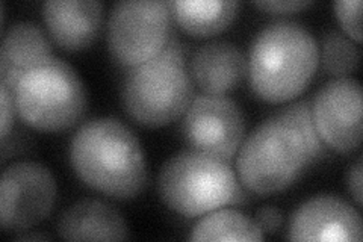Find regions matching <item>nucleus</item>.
<instances>
[{
	"mask_svg": "<svg viewBox=\"0 0 363 242\" xmlns=\"http://www.w3.org/2000/svg\"><path fill=\"white\" fill-rule=\"evenodd\" d=\"M0 97H2V141H4L6 140L11 128H13L14 112L17 111V108H16L14 93L5 84H0Z\"/></svg>",
	"mask_w": 363,
	"mask_h": 242,
	"instance_id": "nucleus-21",
	"label": "nucleus"
},
{
	"mask_svg": "<svg viewBox=\"0 0 363 242\" xmlns=\"http://www.w3.org/2000/svg\"><path fill=\"white\" fill-rule=\"evenodd\" d=\"M318 62L320 49L308 29L292 21L272 23L250 48V85L262 100L286 101L309 85Z\"/></svg>",
	"mask_w": 363,
	"mask_h": 242,
	"instance_id": "nucleus-2",
	"label": "nucleus"
},
{
	"mask_svg": "<svg viewBox=\"0 0 363 242\" xmlns=\"http://www.w3.org/2000/svg\"><path fill=\"white\" fill-rule=\"evenodd\" d=\"M182 129L191 148L230 160L242 143L245 121L235 100L203 93L191 101Z\"/></svg>",
	"mask_w": 363,
	"mask_h": 242,
	"instance_id": "nucleus-9",
	"label": "nucleus"
},
{
	"mask_svg": "<svg viewBox=\"0 0 363 242\" xmlns=\"http://www.w3.org/2000/svg\"><path fill=\"white\" fill-rule=\"evenodd\" d=\"M20 119L40 131L72 128L86 111V88L74 68L52 56L23 76L14 89Z\"/></svg>",
	"mask_w": 363,
	"mask_h": 242,
	"instance_id": "nucleus-5",
	"label": "nucleus"
},
{
	"mask_svg": "<svg viewBox=\"0 0 363 242\" xmlns=\"http://www.w3.org/2000/svg\"><path fill=\"white\" fill-rule=\"evenodd\" d=\"M70 159L79 179L112 199L136 197L149 179L138 138L117 119L84 123L72 140Z\"/></svg>",
	"mask_w": 363,
	"mask_h": 242,
	"instance_id": "nucleus-1",
	"label": "nucleus"
},
{
	"mask_svg": "<svg viewBox=\"0 0 363 242\" xmlns=\"http://www.w3.org/2000/svg\"><path fill=\"white\" fill-rule=\"evenodd\" d=\"M192 101V80L185 49L169 38L164 50L152 60L132 67L124 79L123 103L129 117L149 128L174 121Z\"/></svg>",
	"mask_w": 363,
	"mask_h": 242,
	"instance_id": "nucleus-3",
	"label": "nucleus"
},
{
	"mask_svg": "<svg viewBox=\"0 0 363 242\" xmlns=\"http://www.w3.org/2000/svg\"><path fill=\"white\" fill-rule=\"evenodd\" d=\"M276 115L292 124L295 131L300 133L306 150H308L311 164L328 156V147L324 144L320 133L316 131L311 100L295 101L292 105L283 108Z\"/></svg>",
	"mask_w": 363,
	"mask_h": 242,
	"instance_id": "nucleus-19",
	"label": "nucleus"
},
{
	"mask_svg": "<svg viewBox=\"0 0 363 242\" xmlns=\"http://www.w3.org/2000/svg\"><path fill=\"white\" fill-rule=\"evenodd\" d=\"M360 61L359 48L350 37L339 31H328L323 37L321 62L330 75L347 77L354 72Z\"/></svg>",
	"mask_w": 363,
	"mask_h": 242,
	"instance_id": "nucleus-18",
	"label": "nucleus"
},
{
	"mask_svg": "<svg viewBox=\"0 0 363 242\" xmlns=\"http://www.w3.org/2000/svg\"><path fill=\"white\" fill-rule=\"evenodd\" d=\"M159 194L169 209L185 216L204 215L242 200L229 160L194 148L182 150L164 164Z\"/></svg>",
	"mask_w": 363,
	"mask_h": 242,
	"instance_id": "nucleus-4",
	"label": "nucleus"
},
{
	"mask_svg": "<svg viewBox=\"0 0 363 242\" xmlns=\"http://www.w3.org/2000/svg\"><path fill=\"white\" fill-rule=\"evenodd\" d=\"M172 2L124 0L108 20L111 55L124 67H136L161 53L172 33Z\"/></svg>",
	"mask_w": 363,
	"mask_h": 242,
	"instance_id": "nucleus-7",
	"label": "nucleus"
},
{
	"mask_svg": "<svg viewBox=\"0 0 363 242\" xmlns=\"http://www.w3.org/2000/svg\"><path fill=\"white\" fill-rule=\"evenodd\" d=\"M52 44L45 32L32 21H17L4 33L0 50V82L14 93L30 68L50 60Z\"/></svg>",
	"mask_w": 363,
	"mask_h": 242,
	"instance_id": "nucleus-13",
	"label": "nucleus"
},
{
	"mask_svg": "<svg viewBox=\"0 0 363 242\" xmlns=\"http://www.w3.org/2000/svg\"><path fill=\"white\" fill-rule=\"evenodd\" d=\"M311 0H262V2H255V5L260 9L268 11V13L277 14V13H295L306 6H309Z\"/></svg>",
	"mask_w": 363,
	"mask_h": 242,
	"instance_id": "nucleus-22",
	"label": "nucleus"
},
{
	"mask_svg": "<svg viewBox=\"0 0 363 242\" xmlns=\"http://www.w3.org/2000/svg\"><path fill=\"white\" fill-rule=\"evenodd\" d=\"M238 8L235 0H177L172 4V13L182 29L203 38L230 26Z\"/></svg>",
	"mask_w": 363,
	"mask_h": 242,
	"instance_id": "nucleus-16",
	"label": "nucleus"
},
{
	"mask_svg": "<svg viewBox=\"0 0 363 242\" xmlns=\"http://www.w3.org/2000/svg\"><path fill=\"white\" fill-rule=\"evenodd\" d=\"M43 17L56 44L65 50H81L99 37L104 4L93 0H49L43 4Z\"/></svg>",
	"mask_w": 363,
	"mask_h": 242,
	"instance_id": "nucleus-12",
	"label": "nucleus"
},
{
	"mask_svg": "<svg viewBox=\"0 0 363 242\" xmlns=\"http://www.w3.org/2000/svg\"><path fill=\"white\" fill-rule=\"evenodd\" d=\"M247 70L242 52L229 41L203 44L191 61V76L208 94H224L240 85Z\"/></svg>",
	"mask_w": 363,
	"mask_h": 242,
	"instance_id": "nucleus-15",
	"label": "nucleus"
},
{
	"mask_svg": "<svg viewBox=\"0 0 363 242\" xmlns=\"http://www.w3.org/2000/svg\"><path fill=\"white\" fill-rule=\"evenodd\" d=\"M16 239H18V241H49L50 236L41 235V233H25V235H18Z\"/></svg>",
	"mask_w": 363,
	"mask_h": 242,
	"instance_id": "nucleus-25",
	"label": "nucleus"
},
{
	"mask_svg": "<svg viewBox=\"0 0 363 242\" xmlns=\"http://www.w3.org/2000/svg\"><path fill=\"white\" fill-rule=\"evenodd\" d=\"M316 131L328 148L351 153L362 141V88L356 79L327 82L312 100Z\"/></svg>",
	"mask_w": 363,
	"mask_h": 242,
	"instance_id": "nucleus-10",
	"label": "nucleus"
},
{
	"mask_svg": "<svg viewBox=\"0 0 363 242\" xmlns=\"http://www.w3.org/2000/svg\"><path fill=\"white\" fill-rule=\"evenodd\" d=\"M309 164L300 133L292 124L274 115L247 136L236 170L248 191L269 195L292 185Z\"/></svg>",
	"mask_w": 363,
	"mask_h": 242,
	"instance_id": "nucleus-6",
	"label": "nucleus"
},
{
	"mask_svg": "<svg viewBox=\"0 0 363 242\" xmlns=\"http://www.w3.org/2000/svg\"><path fill=\"white\" fill-rule=\"evenodd\" d=\"M347 185L357 206H362V158L356 160L354 165L350 167L347 172Z\"/></svg>",
	"mask_w": 363,
	"mask_h": 242,
	"instance_id": "nucleus-24",
	"label": "nucleus"
},
{
	"mask_svg": "<svg viewBox=\"0 0 363 242\" xmlns=\"http://www.w3.org/2000/svg\"><path fill=\"white\" fill-rule=\"evenodd\" d=\"M56 200V182L52 171L25 160L9 165L0 183V221L5 230H23L48 216Z\"/></svg>",
	"mask_w": 363,
	"mask_h": 242,
	"instance_id": "nucleus-8",
	"label": "nucleus"
},
{
	"mask_svg": "<svg viewBox=\"0 0 363 242\" xmlns=\"http://www.w3.org/2000/svg\"><path fill=\"white\" fill-rule=\"evenodd\" d=\"M286 238L294 241H362V220L348 202L336 195H318L292 214Z\"/></svg>",
	"mask_w": 363,
	"mask_h": 242,
	"instance_id": "nucleus-11",
	"label": "nucleus"
},
{
	"mask_svg": "<svg viewBox=\"0 0 363 242\" xmlns=\"http://www.w3.org/2000/svg\"><path fill=\"white\" fill-rule=\"evenodd\" d=\"M191 241H262L264 232L256 221L233 209H215L200 220L189 235Z\"/></svg>",
	"mask_w": 363,
	"mask_h": 242,
	"instance_id": "nucleus-17",
	"label": "nucleus"
},
{
	"mask_svg": "<svg viewBox=\"0 0 363 242\" xmlns=\"http://www.w3.org/2000/svg\"><path fill=\"white\" fill-rule=\"evenodd\" d=\"M337 20L340 21V26L344 28L347 35L360 43L362 40V25H360V9L362 2L360 0H342V2H335L333 5Z\"/></svg>",
	"mask_w": 363,
	"mask_h": 242,
	"instance_id": "nucleus-20",
	"label": "nucleus"
},
{
	"mask_svg": "<svg viewBox=\"0 0 363 242\" xmlns=\"http://www.w3.org/2000/svg\"><path fill=\"white\" fill-rule=\"evenodd\" d=\"M283 223L281 212L276 207H262L256 214V224L265 233H276Z\"/></svg>",
	"mask_w": 363,
	"mask_h": 242,
	"instance_id": "nucleus-23",
	"label": "nucleus"
},
{
	"mask_svg": "<svg viewBox=\"0 0 363 242\" xmlns=\"http://www.w3.org/2000/svg\"><path fill=\"white\" fill-rule=\"evenodd\" d=\"M58 233L68 241H121L129 239V227L113 206L85 199L60 216Z\"/></svg>",
	"mask_w": 363,
	"mask_h": 242,
	"instance_id": "nucleus-14",
	"label": "nucleus"
}]
</instances>
